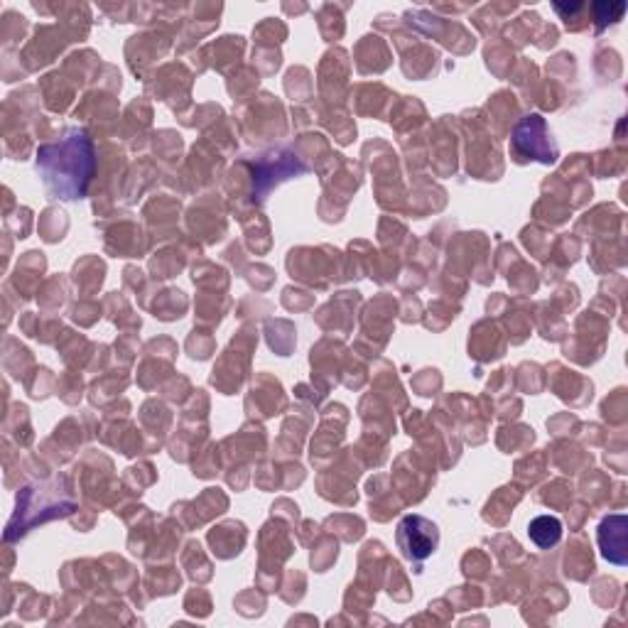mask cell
<instances>
[{
  "instance_id": "obj_1",
  "label": "cell",
  "mask_w": 628,
  "mask_h": 628,
  "mask_svg": "<svg viewBox=\"0 0 628 628\" xmlns=\"http://www.w3.org/2000/svg\"><path fill=\"white\" fill-rule=\"evenodd\" d=\"M35 165L49 197L65 201L81 199L96 172L94 140L81 128L67 130L65 138L39 146Z\"/></svg>"
},
{
  "instance_id": "obj_2",
  "label": "cell",
  "mask_w": 628,
  "mask_h": 628,
  "mask_svg": "<svg viewBox=\"0 0 628 628\" xmlns=\"http://www.w3.org/2000/svg\"><path fill=\"white\" fill-rule=\"evenodd\" d=\"M513 148L515 153L523 158H533L540 162H555L557 160V148L550 140V130L545 118L533 114L528 118H523L519 126H515L513 133Z\"/></svg>"
},
{
  "instance_id": "obj_3",
  "label": "cell",
  "mask_w": 628,
  "mask_h": 628,
  "mask_svg": "<svg viewBox=\"0 0 628 628\" xmlns=\"http://www.w3.org/2000/svg\"><path fill=\"white\" fill-rule=\"evenodd\" d=\"M398 543L408 560L422 562L438 550L440 533L434 528V523L422 519V515H405L398 525Z\"/></svg>"
},
{
  "instance_id": "obj_4",
  "label": "cell",
  "mask_w": 628,
  "mask_h": 628,
  "mask_svg": "<svg viewBox=\"0 0 628 628\" xmlns=\"http://www.w3.org/2000/svg\"><path fill=\"white\" fill-rule=\"evenodd\" d=\"M602 555L614 565H626V515H609L600 525Z\"/></svg>"
},
{
  "instance_id": "obj_5",
  "label": "cell",
  "mask_w": 628,
  "mask_h": 628,
  "mask_svg": "<svg viewBox=\"0 0 628 628\" xmlns=\"http://www.w3.org/2000/svg\"><path fill=\"white\" fill-rule=\"evenodd\" d=\"M528 535L531 540L538 545V548L548 550L553 545L560 543L562 538V523L555 519V515H538L531 525H528Z\"/></svg>"
}]
</instances>
